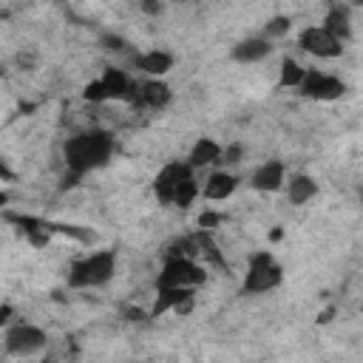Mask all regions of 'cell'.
I'll use <instances>...</instances> for the list:
<instances>
[{"mask_svg": "<svg viewBox=\"0 0 363 363\" xmlns=\"http://www.w3.org/2000/svg\"><path fill=\"white\" fill-rule=\"evenodd\" d=\"M113 153V139L105 130H85L65 142V164L68 170L85 176L94 167H102Z\"/></svg>", "mask_w": 363, "mask_h": 363, "instance_id": "6da1fadb", "label": "cell"}, {"mask_svg": "<svg viewBox=\"0 0 363 363\" xmlns=\"http://www.w3.org/2000/svg\"><path fill=\"white\" fill-rule=\"evenodd\" d=\"M113 252L111 250H99V252H91L79 261L71 264L68 269V286L74 289H88V286H99L105 284L111 275H113Z\"/></svg>", "mask_w": 363, "mask_h": 363, "instance_id": "7a4b0ae2", "label": "cell"}, {"mask_svg": "<svg viewBox=\"0 0 363 363\" xmlns=\"http://www.w3.org/2000/svg\"><path fill=\"white\" fill-rule=\"evenodd\" d=\"M207 272L193 258L184 255H164V267L159 272L156 286H199L204 284Z\"/></svg>", "mask_w": 363, "mask_h": 363, "instance_id": "3957f363", "label": "cell"}, {"mask_svg": "<svg viewBox=\"0 0 363 363\" xmlns=\"http://www.w3.org/2000/svg\"><path fill=\"white\" fill-rule=\"evenodd\" d=\"M284 278L281 267L272 261V252H255L250 258V269L244 278V295H258V292H269L272 286H278Z\"/></svg>", "mask_w": 363, "mask_h": 363, "instance_id": "277c9868", "label": "cell"}, {"mask_svg": "<svg viewBox=\"0 0 363 363\" xmlns=\"http://www.w3.org/2000/svg\"><path fill=\"white\" fill-rule=\"evenodd\" d=\"M343 40H337L335 34H329L323 26H309L301 31L298 37V45L312 54V57H320V60H332V57H340L343 54Z\"/></svg>", "mask_w": 363, "mask_h": 363, "instance_id": "5b68a950", "label": "cell"}, {"mask_svg": "<svg viewBox=\"0 0 363 363\" xmlns=\"http://www.w3.org/2000/svg\"><path fill=\"white\" fill-rule=\"evenodd\" d=\"M343 91L346 88L337 77H329V74H320V71H306V77L301 82V94L309 96V99H320V102L337 99Z\"/></svg>", "mask_w": 363, "mask_h": 363, "instance_id": "8992f818", "label": "cell"}, {"mask_svg": "<svg viewBox=\"0 0 363 363\" xmlns=\"http://www.w3.org/2000/svg\"><path fill=\"white\" fill-rule=\"evenodd\" d=\"M193 173V167H190V162L184 164V162H170V164H164L162 170H159V176H156V182H153V190H156V199L162 201V204H173V196H176V187L182 184V179H187Z\"/></svg>", "mask_w": 363, "mask_h": 363, "instance_id": "52a82bcc", "label": "cell"}, {"mask_svg": "<svg viewBox=\"0 0 363 363\" xmlns=\"http://www.w3.org/2000/svg\"><path fill=\"white\" fill-rule=\"evenodd\" d=\"M43 343H45L43 329L31 323H17L6 332V349L11 354H34L37 349H43Z\"/></svg>", "mask_w": 363, "mask_h": 363, "instance_id": "ba28073f", "label": "cell"}, {"mask_svg": "<svg viewBox=\"0 0 363 363\" xmlns=\"http://www.w3.org/2000/svg\"><path fill=\"white\" fill-rule=\"evenodd\" d=\"M250 184L261 193H275L284 184V164L281 162H264L261 167H255Z\"/></svg>", "mask_w": 363, "mask_h": 363, "instance_id": "9c48e42d", "label": "cell"}, {"mask_svg": "<svg viewBox=\"0 0 363 363\" xmlns=\"http://www.w3.org/2000/svg\"><path fill=\"white\" fill-rule=\"evenodd\" d=\"M187 298H193V286H159V295H156V303L150 309V315H164V312H173L179 303H184Z\"/></svg>", "mask_w": 363, "mask_h": 363, "instance_id": "30bf717a", "label": "cell"}, {"mask_svg": "<svg viewBox=\"0 0 363 363\" xmlns=\"http://www.w3.org/2000/svg\"><path fill=\"white\" fill-rule=\"evenodd\" d=\"M102 82H105V88H108V94H111V99H128V102H136V99H139V96L133 94V85H130L128 74H125V71H119V68H105Z\"/></svg>", "mask_w": 363, "mask_h": 363, "instance_id": "8fae6325", "label": "cell"}, {"mask_svg": "<svg viewBox=\"0 0 363 363\" xmlns=\"http://www.w3.org/2000/svg\"><path fill=\"white\" fill-rule=\"evenodd\" d=\"M269 40H264V37H252V40H244V43H238L235 48H233V60L235 62H258V60H264L267 54H269Z\"/></svg>", "mask_w": 363, "mask_h": 363, "instance_id": "7c38bea8", "label": "cell"}, {"mask_svg": "<svg viewBox=\"0 0 363 363\" xmlns=\"http://www.w3.org/2000/svg\"><path fill=\"white\" fill-rule=\"evenodd\" d=\"M235 187H238V179H235L233 173H227V170H218V173H213V176L207 179V184H204V196L213 199V201H221V199L233 196Z\"/></svg>", "mask_w": 363, "mask_h": 363, "instance_id": "4fadbf2b", "label": "cell"}, {"mask_svg": "<svg viewBox=\"0 0 363 363\" xmlns=\"http://www.w3.org/2000/svg\"><path fill=\"white\" fill-rule=\"evenodd\" d=\"M136 65L145 71V74H150V77H162V74H167L170 68H173V57L167 54V51H147V54H142V57H136Z\"/></svg>", "mask_w": 363, "mask_h": 363, "instance_id": "5bb4252c", "label": "cell"}, {"mask_svg": "<svg viewBox=\"0 0 363 363\" xmlns=\"http://www.w3.org/2000/svg\"><path fill=\"white\" fill-rule=\"evenodd\" d=\"M221 159V145L213 139H199L190 150V167H207Z\"/></svg>", "mask_w": 363, "mask_h": 363, "instance_id": "9a60e30c", "label": "cell"}, {"mask_svg": "<svg viewBox=\"0 0 363 363\" xmlns=\"http://www.w3.org/2000/svg\"><path fill=\"white\" fill-rule=\"evenodd\" d=\"M139 96H142V105L147 108H164L170 102V88L162 79H150L139 88Z\"/></svg>", "mask_w": 363, "mask_h": 363, "instance_id": "2e32d148", "label": "cell"}, {"mask_svg": "<svg viewBox=\"0 0 363 363\" xmlns=\"http://www.w3.org/2000/svg\"><path fill=\"white\" fill-rule=\"evenodd\" d=\"M315 193H318V182H315L312 176H306V173L292 176V182H289V201H292V204H303V201H309Z\"/></svg>", "mask_w": 363, "mask_h": 363, "instance_id": "e0dca14e", "label": "cell"}, {"mask_svg": "<svg viewBox=\"0 0 363 363\" xmlns=\"http://www.w3.org/2000/svg\"><path fill=\"white\" fill-rule=\"evenodd\" d=\"M193 235H196V244H199V255H204L207 264H213V267H224L227 264L224 255H221V250H218V244L213 241L210 230H201L199 227V233H193Z\"/></svg>", "mask_w": 363, "mask_h": 363, "instance_id": "ac0fdd59", "label": "cell"}, {"mask_svg": "<svg viewBox=\"0 0 363 363\" xmlns=\"http://www.w3.org/2000/svg\"><path fill=\"white\" fill-rule=\"evenodd\" d=\"M323 28L329 34H335L337 40H346L349 37V14H346V9H340V6L329 9V14L323 17Z\"/></svg>", "mask_w": 363, "mask_h": 363, "instance_id": "d6986e66", "label": "cell"}, {"mask_svg": "<svg viewBox=\"0 0 363 363\" xmlns=\"http://www.w3.org/2000/svg\"><path fill=\"white\" fill-rule=\"evenodd\" d=\"M303 77H306V68H301L295 60H284L281 62V85L284 88H301Z\"/></svg>", "mask_w": 363, "mask_h": 363, "instance_id": "ffe728a7", "label": "cell"}, {"mask_svg": "<svg viewBox=\"0 0 363 363\" xmlns=\"http://www.w3.org/2000/svg\"><path fill=\"white\" fill-rule=\"evenodd\" d=\"M196 193H199V187H196V179H193V173H190V176L182 179V184L176 187L173 204H176V207H190V201L196 199Z\"/></svg>", "mask_w": 363, "mask_h": 363, "instance_id": "44dd1931", "label": "cell"}, {"mask_svg": "<svg viewBox=\"0 0 363 363\" xmlns=\"http://www.w3.org/2000/svg\"><path fill=\"white\" fill-rule=\"evenodd\" d=\"M82 96H85L88 102H105V99H111V94H108V88H105L102 77H99V79H91V82L85 85Z\"/></svg>", "mask_w": 363, "mask_h": 363, "instance_id": "7402d4cb", "label": "cell"}, {"mask_svg": "<svg viewBox=\"0 0 363 363\" xmlns=\"http://www.w3.org/2000/svg\"><path fill=\"white\" fill-rule=\"evenodd\" d=\"M289 26H292L289 17L278 14V17H272V20L267 23V37H272V40H275V37H284V34L289 31Z\"/></svg>", "mask_w": 363, "mask_h": 363, "instance_id": "603a6c76", "label": "cell"}, {"mask_svg": "<svg viewBox=\"0 0 363 363\" xmlns=\"http://www.w3.org/2000/svg\"><path fill=\"white\" fill-rule=\"evenodd\" d=\"M224 221V216L221 213H213V210H204L201 216H199V227L201 230H213L216 224H221Z\"/></svg>", "mask_w": 363, "mask_h": 363, "instance_id": "cb8c5ba5", "label": "cell"}, {"mask_svg": "<svg viewBox=\"0 0 363 363\" xmlns=\"http://www.w3.org/2000/svg\"><path fill=\"white\" fill-rule=\"evenodd\" d=\"M241 153H244V147H241V145H227V147L221 150V162L235 164V162H241Z\"/></svg>", "mask_w": 363, "mask_h": 363, "instance_id": "d4e9b609", "label": "cell"}, {"mask_svg": "<svg viewBox=\"0 0 363 363\" xmlns=\"http://www.w3.org/2000/svg\"><path fill=\"white\" fill-rule=\"evenodd\" d=\"M139 9L145 11V14H150V17H156V14H162V0H139Z\"/></svg>", "mask_w": 363, "mask_h": 363, "instance_id": "484cf974", "label": "cell"}, {"mask_svg": "<svg viewBox=\"0 0 363 363\" xmlns=\"http://www.w3.org/2000/svg\"><path fill=\"white\" fill-rule=\"evenodd\" d=\"M102 45H105L108 51H119V48L125 45V40H122V37H102Z\"/></svg>", "mask_w": 363, "mask_h": 363, "instance_id": "4316f807", "label": "cell"}, {"mask_svg": "<svg viewBox=\"0 0 363 363\" xmlns=\"http://www.w3.org/2000/svg\"><path fill=\"white\" fill-rule=\"evenodd\" d=\"M332 315H335V306H326V309L318 315V323H329V320H332Z\"/></svg>", "mask_w": 363, "mask_h": 363, "instance_id": "83f0119b", "label": "cell"}, {"mask_svg": "<svg viewBox=\"0 0 363 363\" xmlns=\"http://www.w3.org/2000/svg\"><path fill=\"white\" fill-rule=\"evenodd\" d=\"M9 318H11V303H3L0 306V323H9Z\"/></svg>", "mask_w": 363, "mask_h": 363, "instance_id": "f1b7e54d", "label": "cell"}, {"mask_svg": "<svg viewBox=\"0 0 363 363\" xmlns=\"http://www.w3.org/2000/svg\"><path fill=\"white\" fill-rule=\"evenodd\" d=\"M142 318H147V312H142V309H128V320H142Z\"/></svg>", "mask_w": 363, "mask_h": 363, "instance_id": "f546056e", "label": "cell"}, {"mask_svg": "<svg viewBox=\"0 0 363 363\" xmlns=\"http://www.w3.org/2000/svg\"><path fill=\"white\" fill-rule=\"evenodd\" d=\"M281 235H284V230H281V227H275V230L269 233V241H281Z\"/></svg>", "mask_w": 363, "mask_h": 363, "instance_id": "4dcf8cb0", "label": "cell"}, {"mask_svg": "<svg viewBox=\"0 0 363 363\" xmlns=\"http://www.w3.org/2000/svg\"><path fill=\"white\" fill-rule=\"evenodd\" d=\"M352 3H357V6H363V0H352Z\"/></svg>", "mask_w": 363, "mask_h": 363, "instance_id": "1f68e13d", "label": "cell"}, {"mask_svg": "<svg viewBox=\"0 0 363 363\" xmlns=\"http://www.w3.org/2000/svg\"><path fill=\"white\" fill-rule=\"evenodd\" d=\"M179 3H190V0H179Z\"/></svg>", "mask_w": 363, "mask_h": 363, "instance_id": "d6a6232c", "label": "cell"}]
</instances>
